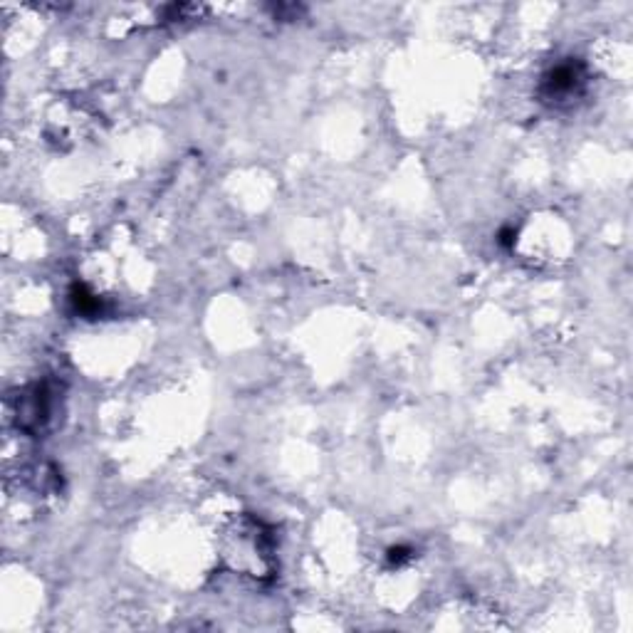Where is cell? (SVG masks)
Segmentation results:
<instances>
[{"instance_id":"5b68a950","label":"cell","mask_w":633,"mask_h":633,"mask_svg":"<svg viewBox=\"0 0 633 633\" xmlns=\"http://www.w3.org/2000/svg\"><path fill=\"white\" fill-rule=\"evenodd\" d=\"M512 237H515V231H503V245L512 243Z\"/></svg>"},{"instance_id":"3957f363","label":"cell","mask_w":633,"mask_h":633,"mask_svg":"<svg viewBox=\"0 0 633 633\" xmlns=\"http://www.w3.org/2000/svg\"><path fill=\"white\" fill-rule=\"evenodd\" d=\"M72 304H75V309H77L79 314H97L99 312V300H97L95 295H89L84 287H79V284H75L72 287Z\"/></svg>"},{"instance_id":"7a4b0ae2","label":"cell","mask_w":633,"mask_h":633,"mask_svg":"<svg viewBox=\"0 0 633 633\" xmlns=\"http://www.w3.org/2000/svg\"><path fill=\"white\" fill-rule=\"evenodd\" d=\"M15 418H18V428L25 433H37L45 420L50 418V391L48 386L35 384L23 391V396L18 398V409H15Z\"/></svg>"},{"instance_id":"277c9868","label":"cell","mask_w":633,"mask_h":633,"mask_svg":"<svg viewBox=\"0 0 633 633\" xmlns=\"http://www.w3.org/2000/svg\"><path fill=\"white\" fill-rule=\"evenodd\" d=\"M411 556V549H406V547H393V549H389V559H391V564H403L406 559Z\"/></svg>"},{"instance_id":"6da1fadb","label":"cell","mask_w":633,"mask_h":633,"mask_svg":"<svg viewBox=\"0 0 633 633\" xmlns=\"http://www.w3.org/2000/svg\"><path fill=\"white\" fill-rule=\"evenodd\" d=\"M586 87V70L576 59H564L554 65L539 84V97L549 107H569L574 104Z\"/></svg>"}]
</instances>
